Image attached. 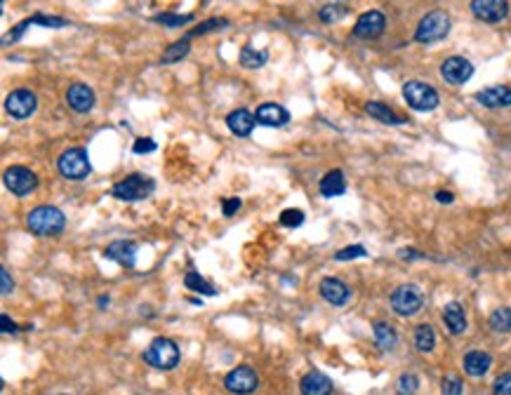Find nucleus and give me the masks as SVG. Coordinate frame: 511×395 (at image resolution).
Returning <instances> with one entry per match:
<instances>
[{
	"label": "nucleus",
	"instance_id": "obj_21",
	"mask_svg": "<svg viewBox=\"0 0 511 395\" xmlns=\"http://www.w3.org/2000/svg\"><path fill=\"white\" fill-rule=\"evenodd\" d=\"M462 367H464L469 377L479 379L483 374H488V370L493 367V356L486 351H469L464 360H462Z\"/></svg>",
	"mask_w": 511,
	"mask_h": 395
},
{
	"label": "nucleus",
	"instance_id": "obj_23",
	"mask_svg": "<svg viewBox=\"0 0 511 395\" xmlns=\"http://www.w3.org/2000/svg\"><path fill=\"white\" fill-rule=\"evenodd\" d=\"M319 191H321L323 198L344 196V193H347V179H344V172L342 170H330L328 175L321 179Z\"/></svg>",
	"mask_w": 511,
	"mask_h": 395
},
{
	"label": "nucleus",
	"instance_id": "obj_33",
	"mask_svg": "<svg viewBox=\"0 0 511 395\" xmlns=\"http://www.w3.org/2000/svg\"><path fill=\"white\" fill-rule=\"evenodd\" d=\"M226 26H229V19L212 17V19H208V22L198 24L196 29H191L189 36H205V33H212V31H222V29H226Z\"/></svg>",
	"mask_w": 511,
	"mask_h": 395
},
{
	"label": "nucleus",
	"instance_id": "obj_10",
	"mask_svg": "<svg viewBox=\"0 0 511 395\" xmlns=\"http://www.w3.org/2000/svg\"><path fill=\"white\" fill-rule=\"evenodd\" d=\"M38 108V96L31 92V89H15V92L8 94V99H5V111L17 118V120H24V118H29L36 113Z\"/></svg>",
	"mask_w": 511,
	"mask_h": 395
},
{
	"label": "nucleus",
	"instance_id": "obj_2",
	"mask_svg": "<svg viewBox=\"0 0 511 395\" xmlns=\"http://www.w3.org/2000/svg\"><path fill=\"white\" fill-rule=\"evenodd\" d=\"M142 358H144V363L149 367H154V370L170 372L179 365L182 353H179L177 341H172L170 337H158L149 344V349L142 353Z\"/></svg>",
	"mask_w": 511,
	"mask_h": 395
},
{
	"label": "nucleus",
	"instance_id": "obj_38",
	"mask_svg": "<svg viewBox=\"0 0 511 395\" xmlns=\"http://www.w3.org/2000/svg\"><path fill=\"white\" fill-rule=\"evenodd\" d=\"M368 254V249L363 245H351V247H344L340 252L335 254V261H351V259H361V256Z\"/></svg>",
	"mask_w": 511,
	"mask_h": 395
},
{
	"label": "nucleus",
	"instance_id": "obj_1",
	"mask_svg": "<svg viewBox=\"0 0 511 395\" xmlns=\"http://www.w3.org/2000/svg\"><path fill=\"white\" fill-rule=\"evenodd\" d=\"M26 228L38 238H57V235L64 233L66 217L54 205H38L36 210L26 214Z\"/></svg>",
	"mask_w": 511,
	"mask_h": 395
},
{
	"label": "nucleus",
	"instance_id": "obj_5",
	"mask_svg": "<svg viewBox=\"0 0 511 395\" xmlns=\"http://www.w3.org/2000/svg\"><path fill=\"white\" fill-rule=\"evenodd\" d=\"M57 170L61 177L68 179V182H82V179H87L90 172H92V163H90V156L85 149L73 146V149H66L64 153L59 156Z\"/></svg>",
	"mask_w": 511,
	"mask_h": 395
},
{
	"label": "nucleus",
	"instance_id": "obj_31",
	"mask_svg": "<svg viewBox=\"0 0 511 395\" xmlns=\"http://www.w3.org/2000/svg\"><path fill=\"white\" fill-rule=\"evenodd\" d=\"M417 391H419L417 374H412V372L400 374L398 381H396V395H415Z\"/></svg>",
	"mask_w": 511,
	"mask_h": 395
},
{
	"label": "nucleus",
	"instance_id": "obj_15",
	"mask_svg": "<svg viewBox=\"0 0 511 395\" xmlns=\"http://www.w3.org/2000/svg\"><path fill=\"white\" fill-rule=\"evenodd\" d=\"M319 292L330 306H344V303H349V299H351L349 285L340 278H323L319 285Z\"/></svg>",
	"mask_w": 511,
	"mask_h": 395
},
{
	"label": "nucleus",
	"instance_id": "obj_47",
	"mask_svg": "<svg viewBox=\"0 0 511 395\" xmlns=\"http://www.w3.org/2000/svg\"><path fill=\"white\" fill-rule=\"evenodd\" d=\"M109 303H111V299H109V296H99V299H97V306H99V308H106Z\"/></svg>",
	"mask_w": 511,
	"mask_h": 395
},
{
	"label": "nucleus",
	"instance_id": "obj_37",
	"mask_svg": "<svg viewBox=\"0 0 511 395\" xmlns=\"http://www.w3.org/2000/svg\"><path fill=\"white\" fill-rule=\"evenodd\" d=\"M31 22H33V24H38V26H45V29H61V26H66V24H68L66 19L52 17V15H43V12L33 15V17H31Z\"/></svg>",
	"mask_w": 511,
	"mask_h": 395
},
{
	"label": "nucleus",
	"instance_id": "obj_27",
	"mask_svg": "<svg viewBox=\"0 0 511 395\" xmlns=\"http://www.w3.org/2000/svg\"><path fill=\"white\" fill-rule=\"evenodd\" d=\"M266 59H269L266 50H254L252 45H245L243 50H240V66H245V68H261L266 64Z\"/></svg>",
	"mask_w": 511,
	"mask_h": 395
},
{
	"label": "nucleus",
	"instance_id": "obj_41",
	"mask_svg": "<svg viewBox=\"0 0 511 395\" xmlns=\"http://www.w3.org/2000/svg\"><path fill=\"white\" fill-rule=\"evenodd\" d=\"M33 22H31V19H24V22L22 24H17L15 26V29H12L10 33H8V36H5V40H3V43L5 45H10V43H15V40H19V38H22L24 36V31L26 29H29V26H31Z\"/></svg>",
	"mask_w": 511,
	"mask_h": 395
},
{
	"label": "nucleus",
	"instance_id": "obj_9",
	"mask_svg": "<svg viewBox=\"0 0 511 395\" xmlns=\"http://www.w3.org/2000/svg\"><path fill=\"white\" fill-rule=\"evenodd\" d=\"M224 386L233 395H252L259 388V377L250 365H238L224 377Z\"/></svg>",
	"mask_w": 511,
	"mask_h": 395
},
{
	"label": "nucleus",
	"instance_id": "obj_6",
	"mask_svg": "<svg viewBox=\"0 0 511 395\" xmlns=\"http://www.w3.org/2000/svg\"><path fill=\"white\" fill-rule=\"evenodd\" d=\"M389 303L393 308V313L400 318H412L419 313L424 306V294L417 285H400L391 292Z\"/></svg>",
	"mask_w": 511,
	"mask_h": 395
},
{
	"label": "nucleus",
	"instance_id": "obj_24",
	"mask_svg": "<svg viewBox=\"0 0 511 395\" xmlns=\"http://www.w3.org/2000/svg\"><path fill=\"white\" fill-rule=\"evenodd\" d=\"M372 337H375L377 349H382L384 353L393 351V349H396V344H398L396 330H393L386 320H377L375 325H372Z\"/></svg>",
	"mask_w": 511,
	"mask_h": 395
},
{
	"label": "nucleus",
	"instance_id": "obj_17",
	"mask_svg": "<svg viewBox=\"0 0 511 395\" xmlns=\"http://www.w3.org/2000/svg\"><path fill=\"white\" fill-rule=\"evenodd\" d=\"M259 125H264V127H283V125L290 123V113L285 106H281V104L276 101H266L261 104L257 108V113H254Z\"/></svg>",
	"mask_w": 511,
	"mask_h": 395
},
{
	"label": "nucleus",
	"instance_id": "obj_18",
	"mask_svg": "<svg viewBox=\"0 0 511 395\" xmlns=\"http://www.w3.org/2000/svg\"><path fill=\"white\" fill-rule=\"evenodd\" d=\"M476 101L486 108H507L511 106V87L509 85H493L481 92H476Z\"/></svg>",
	"mask_w": 511,
	"mask_h": 395
},
{
	"label": "nucleus",
	"instance_id": "obj_12",
	"mask_svg": "<svg viewBox=\"0 0 511 395\" xmlns=\"http://www.w3.org/2000/svg\"><path fill=\"white\" fill-rule=\"evenodd\" d=\"M472 15L486 24H497L509 15L507 0H472Z\"/></svg>",
	"mask_w": 511,
	"mask_h": 395
},
{
	"label": "nucleus",
	"instance_id": "obj_13",
	"mask_svg": "<svg viewBox=\"0 0 511 395\" xmlns=\"http://www.w3.org/2000/svg\"><path fill=\"white\" fill-rule=\"evenodd\" d=\"M441 75H443V80L450 82V85H464V82L474 75V64L464 57H450L443 61V66H441Z\"/></svg>",
	"mask_w": 511,
	"mask_h": 395
},
{
	"label": "nucleus",
	"instance_id": "obj_28",
	"mask_svg": "<svg viewBox=\"0 0 511 395\" xmlns=\"http://www.w3.org/2000/svg\"><path fill=\"white\" fill-rule=\"evenodd\" d=\"M189 52H191L189 38H182V40H177V43H172L168 50L163 52L161 61H163V64H177V61H182Z\"/></svg>",
	"mask_w": 511,
	"mask_h": 395
},
{
	"label": "nucleus",
	"instance_id": "obj_26",
	"mask_svg": "<svg viewBox=\"0 0 511 395\" xmlns=\"http://www.w3.org/2000/svg\"><path fill=\"white\" fill-rule=\"evenodd\" d=\"M415 349L419 353H431L436 349V332L431 325H419L415 330Z\"/></svg>",
	"mask_w": 511,
	"mask_h": 395
},
{
	"label": "nucleus",
	"instance_id": "obj_42",
	"mask_svg": "<svg viewBox=\"0 0 511 395\" xmlns=\"http://www.w3.org/2000/svg\"><path fill=\"white\" fill-rule=\"evenodd\" d=\"M240 205H243V200L240 198H224L222 200V214L224 217H233V214L240 210Z\"/></svg>",
	"mask_w": 511,
	"mask_h": 395
},
{
	"label": "nucleus",
	"instance_id": "obj_22",
	"mask_svg": "<svg viewBox=\"0 0 511 395\" xmlns=\"http://www.w3.org/2000/svg\"><path fill=\"white\" fill-rule=\"evenodd\" d=\"M443 322H445V327H448L450 334H455V337L464 334V332H467V313H464V308H462L457 301L445 303Z\"/></svg>",
	"mask_w": 511,
	"mask_h": 395
},
{
	"label": "nucleus",
	"instance_id": "obj_4",
	"mask_svg": "<svg viewBox=\"0 0 511 395\" xmlns=\"http://www.w3.org/2000/svg\"><path fill=\"white\" fill-rule=\"evenodd\" d=\"M450 15H448L445 10H431L429 15H424L419 19L417 24V31H415V40L417 43H438V40H443L448 33H450Z\"/></svg>",
	"mask_w": 511,
	"mask_h": 395
},
{
	"label": "nucleus",
	"instance_id": "obj_30",
	"mask_svg": "<svg viewBox=\"0 0 511 395\" xmlns=\"http://www.w3.org/2000/svg\"><path fill=\"white\" fill-rule=\"evenodd\" d=\"M490 330L497 334H507L511 332V308H497L490 313Z\"/></svg>",
	"mask_w": 511,
	"mask_h": 395
},
{
	"label": "nucleus",
	"instance_id": "obj_3",
	"mask_svg": "<svg viewBox=\"0 0 511 395\" xmlns=\"http://www.w3.org/2000/svg\"><path fill=\"white\" fill-rule=\"evenodd\" d=\"M154 191H156L154 179L135 172V175H128L118 184H113L111 196L116 200H123V203H137V200H147Z\"/></svg>",
	"mask_w": 511,
	"mask_h": 395
},
{
	"label": "nucleus",
	"instance_id": "obj_44",
	"mask_svg": "<svg viewBox=\"0 0 511 395\" xmlns=\"http://www.w3.org/2000/svg\"><path fill=\"white\" fill-rule=\"evenodd\" d=\"M0 327H3L5 334H15V332L19 330V327H17V322H15V320H10V315H8V313L0 315Z\"/></svg>",
	"mask_w": 511,
	"mask_h": 395
},
{
	"label": "nucleus",
	"instance_id": "obj_19",
	"mask_svg": "<svg viewBox=\"0 0 511 395\" xmlns=\"http://www.w3.org/2000/svg\"><path fill=\"white\" fill-rule=\"evenodd\" d=\"M302 395H330L333 393V379L319 370L307 372L300 381Z\"/></svg>",
	"mask_w": 511,
	"mask_h": 395
},
{
	"label": "nucleus",
	"instance_id": "obj_14",
	"mask_svg": "<svg viewBox=\"0 0 511 395\" xmlns=\"http://www.w3.org/2000/svg\"><path fill=\"white\" fill-rule=\"evenodd\" d=\"M66 104H68V108L75 111V113H90L97 104L94 89L85 85V82H73L66 92Z\"/></svg>",
	"mask_w": 511,
	"mask_h": 395
},
{
	"label": "nucleus",
	"instance_id": "obj_43",
	"mask_svg": "<svg viewBox=\"0 0 511 395\" xmlns=\"http://www.w3.org/2000/svg\"><path fill=\"white\" fill-rule=\"evenodd\" d=\"M0 292H3V294H12V292H15V280L10 278L8 268H3V271H0Z\"/></svg>",
	"mask_w": 511,
	"mask_h": 395
},
{
	"label": "nucleus",
	"instance_id": "obj_16",
	"mask_svg": "<svg viewBox=\"0 0 511 395\" xmlns=\"http://www.w3.org/2000/svg\"><path fill=\"white\" fill-rule=\"evenodd\" d=\"M104 256L109 261H116L123 268H135L137 263V245L133 240H113L104 249Z\"/></svg>",
	"mask_w": 511,
	"mask_h": 395
},
{
	"label": "nucleus",
	"instance_id": "obj_45",
	"mask_svg": "<svg viewBox=\"0 0 511 395\" xmlns=\"http://www.w3.org/2000/svg\"><path fill=\"white\" fill-rule=\"evenodd\" d=\"M398 256H400V259H403V261H410V259H424V254H422V252H417V249H410V247H403V249H400Z\"/></svg>",
	"mask_w": 511,
	"mask_h": 395
},
{
	"label": "nucleus",
	"instance_id": "obj_39",
	"mask_svg": "<svg viewBox=\"0 0 511 395\" xmlns=\"http://www.w3.org/2000/svg\"><path fill=\"white\" fill-rule=\"evenodd\" d=\"M493 393L495 395H511V372H504L495 379Z\"/></svg>",
	"mask_w": 511,
	"mask_h": 395
},
{
	"label": "nucleus",
	"instance_id": "obj_32",
	"mask_svg": "<svg viewBox=\"0 0 511 395\" xmlns=\"http://www.w3.org/2000/svg\"><path fill=\"white\" fill-rule=\"evenodd\" d=\"M154 22L168 26V29H179V26H186L193 22V15H175V12H163V15H156Z\"/></svg>",
	"mask_w": 511,
	"mask_h": 395
},
{
	"label": "nucleus",
	"instance_id": "obj_29",
	"mask_svg": "<svg viewBox=\"0 0 511 395\" xmlns=\"http://www.w3.org/2000/svg\"><path fill=\"white\" fill-rule=\"evenodd\" d=\"M184 285L186 289H191V292H198V294H208V296H215L217 294V289L210 285L205 278H200V273L196 271H189L184 275Z\"/></svg>",
	"mask_w": 511,
	"mask_h": 395
},
{
	"label": "nucleus",
	"instance_id": "obj_8",
	"mask_svg": "<svg viewBox=\"0 0 511 395\" xmlns=\"http://www.w3.org/2000/svg\"><path fill=\"white\" fill-rule=\"evenodd\" d=\"M3 182H5V189L17 198L31 196V193L38 189L36 172H31L29 168H24V165H12V168L5 170Z\"/></svg>",
	"mask_w": 511,
	"mask_h": 395
},
{
	"label": "nucleus",
	"instance_id": "obj_34",
	"mask_svg": "<svg viewBox=\"0 0 511 395\" xmlns=\"http://www.w3.org/2000/svg\"><path fill=\"white\" fill-rule=\"evenodd\" d=\"M347 8L344 5H326V8H321L319 10V19L323 24H335V22H340L342 17H347Z\"/></svg>",
	"mask_w": 511,
	"mask_h": 395
},
{
	"label": "nucleus",
	"instance_id": "obj_46",
	"mask_svg": "<svg viewBox=\"0 0 511 395\" xmlns=\"http://www.w3.org/2000/svg\"><path fill=\"white\" fill-rule=\"evenodd\" d=\"M436 200H438V203H443V205H450L452 200H455V196H452L450 191H438L436 193Z\"/></svg>",
	"mask_w": 511,
	"mask_h": 395
},
{
	"label": "nucleus",
	"instance_id": "obj_36",
	"mask_svg": "<svg viewBox=\"0 0 511 395\" xmlns=\"http://www.w3.org/2000/svg\"><path fill=\"white\" fill-rule=\"evenodd\" d=\"M278 221H281V226H285V228H300L304 224V212L295 210V207H290V210L281 212Z\"/></svg>",
	"mask_w": 511,
	"mask_h": 395
},
{
	"label": "nucleus",
	"instance_id": "obj_25",
	"mask_svg": "<svg viewBox=\"0 0 511 395\" xmlns=\"http://www.w3.org/2000/svg\"><path fill=\"white\" fill-rule=\"evenodd\" d=\"M365 111H368V115H372L375 120L384 123V125H403L405 123L403 118L396 113V111L389 108L382 101H368V104H365Z\"/></svg>",
	"mask_w": 511,
	"mask_h": 395
},
{
	"label": "nucleus",
	"instance_id": "obj_20",
	"mask_svg": "<svg viewBox=\"0 0 511 395\" xmlns=\"http://www.w3.org/2000/svg\"><path fill=\"white\" fill-rule=\"evenodd\" d=\"M254 125H257V118H254L247 108H236L226 115V127H229L231 134H236V137H250Z\"/></svg>",
	"mask_w": 511,
	"mask_h": 395
},
{
	"label": "nucleus",
	"instance_id": "obj_40",
	"mask_svg": "<svg viewBox=\"0 0 511 395\" xmlns=\"http://www.w3.org/2000/svg\"><path fill=\"white\" fill-rule=\"evenodd\" d=\"M158 149V144L151 139V137H140L135 144H133V151L137 156H142V153H154V151Z\"/></svg>",
	"mask_w": 511,
	"mask_h": 395
},
{
	"label": "nucleus",
	"instance_id": "obj_11",
	"mask_svg": "<svg viewBox=\"0 0 511 395\" xmlns=\"http://www.w3.org/2000/svg\"><path fill=\"white\" fill-rule=\"evenodd\" d=\"M384 29H386V17L379 10H370L358 17V22L354 26V36L361 40H375L382 36Z\"/></svg>",
	"mask_w": 511,
	"mask_h": 395
},
{
	"label": "nucleus",
	"instance_id": "obj_7",
	"mask_svg": "<svg viewBox=\"0 0 511 395\" xmlns=\"http://www.w3.org/2000/svg\"><path fill=\"white\" fill-rule=\"evenodd\" d=\"M403 99L407 101V106L419 111V113L433 111L441 104V96L436 89L422 80H407L403 85Z\"/></svg>",
	"mask_w": 511,
	"mask_h": 395
},
{
	"label": "nucleus",
	"instance_id": "obj_35",
	"mask_svg": "<svg viewBox=\"0 0 511 395\" xmlns=\"http://www.w3.org/2000/svg\"><path fill=\"white\" fill-rule=\"evenodd\" d=\"M464 393V384H462L460 377H455V374H448L441 381V395H462Z\"/></svg>",
	"mask_w": 511,
	"mask_h": 395
}]
</instances>
